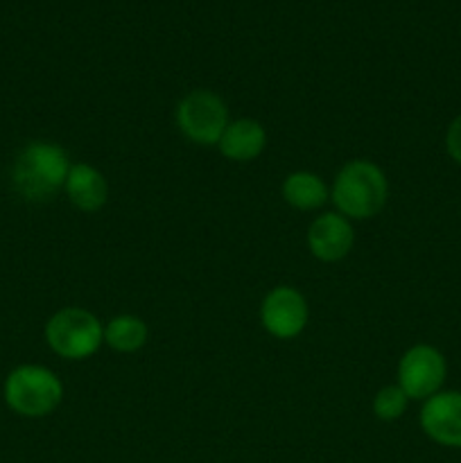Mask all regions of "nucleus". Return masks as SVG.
Listing matches in <instances>:
<instances>
[{
	"instance_id": "4",
	"label": "nucleus",
	"mask_w": 461,
	"mask_h": 463,
	"mask_svg": "<svg viewBox=\"0 0 461 463\" xmlns=\"http://www.w3.org/2000/svg\"><path fill=\"white\" fill-rule=\"evenodd\" d=\"M45 344L61 360L81 362L104 344V326L84 307H61L45 321Z\"/></svg>"
},
{
	"instance_id": "2",
	"label": "nucleus",
	"mask_w": 461,
	"mask_h": 463,
	"mask_svg": "<svg viewBox=\"0 0 461 463\" xmlns=\"http://www.w3.org/2000/svg\"><path fill=\"white\" fill-rule=\"evenodd\" d=\"M389 181L382 167L366 158L348 161L330 188V202L348 220H371L387 206Z\"/></svg>"
},
{
	"instance_id": "10",
	"label": "nucleus",
	"mask_w": 461,
	"mask_h": 463,
	"mask_svg": "<svg viewBox=\"0 0 461 463\" xmlns=\"http://www.w3.org/2000/svg\"><path fill=\"white\" fill-rule=\"evenodd\" d=\"M63 193H66L68 202L86 215L99 213L108 202L107 179L98 167L89 165V163H72Z\"/></svg>"
},
{
	"instance_id": "3",
	"label": "nucleus",
	"mask_w": 461,
	"mask_h": 463,
	"mask_svg": "<svg viewBox=\"0 0 461 463\" xmlns=\"http://www.w3.org/2000/svg\"><path fill=\"white\" fill-rule=\"evenodd\" d=\"M5 405L23 419H45L63 401V383L54 371L41 364L12 369L3 384Z\"/></svg>"
},
{
	"instance_id": "12",
	"label": "nucleus",
	"mask_w": 461,
	"mask_h": 463,
	"mask_svg": "<svg viewBox=\"0 0 461 463\" xmlns=\"http://www.w3.org/2000/svg\"><path fill=\"white\" fill-rule=\"evenodd\" d=\"M280 193H283L285 203H289L296 211H316V208H321L330 199V190L324 184V179L307 170L287 175Z\"/></svg>"
},
{
	"instance_id": "6",
	"label": "nucleus",
	"mask_w": 461,
	"mask_h": 463,
	"mask_svg": "<svg viewBox=\"0 0 461 463\" xmlns=\"http://www.w3.org/2000/svg\"><path fill=\"white\" fill-rule=\"evenodd\" d=\"M447 375V362L438 348L416 344L402 353L398 362V387L409 401H428L441 392Z\"/></svg>"
},
{
	"instance_id": "15",
	"label": "nucleus",
	"mask_w": 461,
	"mask_h": 463,
	"mask_svg": "<svg viewBox=\"0 0 461 463\" xmlns=\"http://www.w3.org/2000/svg\"><path fill=\"white\" fill-rule=\"evenodd\" d=\"M446 149L447 156H450L456 165H461V113L450 122V127H447Z\"/></svg>"
},
{
	"instance_id": "1",
	"label": "nucleus",
	"mask_w": 461,
	"mask_h": 463,
	"mask_svg": "<svg viewBox=\"0 0 461 463\" xmlns=\"http://www.w3.org/2000/svg\"><path fill=\"white\" fill-rule=\"evenodd\" d=\"M68 152L50 140H30L12 167V185L25 202L41 203L63 190L71 172Z\"/></svg>"
},
{
	"instance_id": "9",
	"label": "nucleus",
	"mask_w": 461,
	"mask_h": 463,
	"mask_svg": "<svg viewBox=\"0 0 461 463\" xmlns=\"http://www.w3.org/2000/svg\"><path fill=\"white\" fill-rule=\"evenodd\" d=\"M355 231L348 217L339 213H324L315 217L307 229V249L321 262H339L351 253Z\"/></svg>"
},
{
	"instance_id": "14",
	"label": "nucleus",
	"mask_w": 461,
	"mask_h": 463,
	"mask_svg": "<svg viewBox=\"0 0 461 463\" xmlns=\"http://www.w3.org/2000/svg\"><path fill=\"white\" fill-rule=\"evenodd\" d=\"M407 405H409V398L402 392L398 384H387V387L380 389L373 398V414L375 419L380 420H398L407 411Z\"/></svg>"
},
{
	"instance_id": "5",
	"label": "nucleus",
	"mask_w": 461,
	"mask_h": 463,
	"mask_svg": "<svg viewBox=\"0 0 461 463\" xmlns=\"http://www.w3.org/2000/svg\"><path fill=\"white\" fill-rule=\"evenodd\" d=\"M176 127L194 145L212 147L220 143L229 127V107L217 93L208 89H194L179 99L174 111Z\"/></svg>"
},
{
	"instance_id": "13",
	"label": "nucleus",
	"mask_w": 461,
	"mask_h": 463,
	"mask_svg": "<svg viewBox=\"0 0 461 463\" xmlns=\"http://www.w3.org/2000/svg\"><path fill=\"white\" fill-rule=\"evenodd\" d=\"M149 330L140 317L118 315L104 326V344L116 353H136L147 344Z\"/></svg>"
},
{
	"instance_id": "8",
	"label": "nucleus",
	"mask_w": 461,
	"mask_h": 463,
	"mask_svg": "<svg viewBox=\"0 0 461 463\" xmlns=\"http://www.w3.org/2000/svg\"><path fill=\"white\" fill-rule=\"evenodd\" d=\"M420 430L443 448H461V392H438L423 402Z\"/></svg>"
},
{
	"instance_id": "11",
	"label": "nucleus",
	"mask_w": 461,
	"mask_h": 463,
	"mask_svg": "<svg viewBox=\"0 0 461 463\" xmlns=\"http://www.w3.org/2000/svg\"><path fill=\"white\" fill-rule=\"evenodd\" d=\"M267 131L253 118H238L230 120L221 134L217 149L224 158L233 163H251L265 152Z\"/></svg>"
},
{
	"instance_id": "7",
	"label": "nucleus",
	"mask_w": 461,
	"mask_h": 463,
	"mask_svg": "<svg viewBox=\"0 0 461 463\" xmlns=\"http://www.w3.org/2000/svg\"><path fill=\"white\" fill-rule=\"evenodd\" d=\"M260 324L274 339H296L307 326V301L296 288L278 285L260 303Z\"/></svg>"
}]
</instances>
